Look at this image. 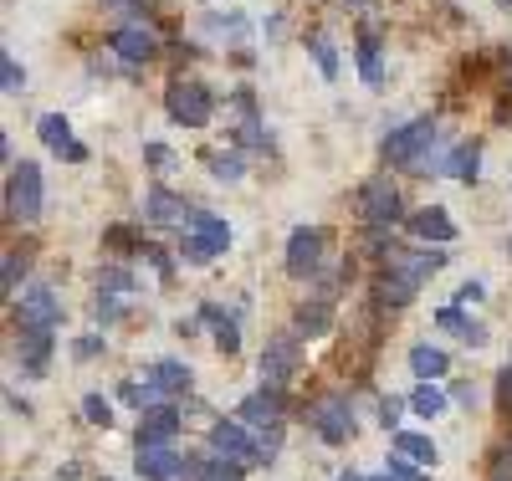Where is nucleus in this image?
I'll list each match as a JSON object with an SVG mask.
<instances>
[{
    "mask_svg": "<svg viewBox=\"0 0 512 481\" xmlns=\"http://www.w3.org/2000/svg\"><path fill=\"white\" fill-rule=\"evenodd\" d=\"M41 215V169L31 159L11 164V180H6V221L31 226Z\"/></svg>",
    "mask_w": 512,
    "mask_h": 481,
    "instance_id": "1",
    "label": "nucleus"
},
{
    "mask_svg": "<svg viewBox=\"0 0 512 481\" xmlns=\"http://www.w3.org/2000/svg\"><path fill=\"white\" fill-rule=\"evenodd\" d=\"M436 144V118H415V123H405V128H390V139H384V159L390 164H425L420 154Z\"/></svg>",
    "mask_w": 512,
    "mask_h": 481,
    "instance_id": "2",
    "label": "nucleus"
},
{
    "mask_svg": "<svg viewBox=\"0 0 512 481\" xmlns=\"http://www.w3.org/2000/svg\"><path fill=\"white\" fill-rule=\"evenodd\" d=\"M262 384L267 389H282L297 369H303V343H297V333H277V338H267V348H262Z\"/></svg>",
    "mask_w": 512,
    "mask_h": 481,
    "instance_id": "3",
    "label": "nucleus"
},
{
    "mask_svg": "<svg viewBox=\"0 0 512 481\" xmlns=\"http://www.w3.org/2000/svg\"><path fill=\"white\" fill-rule=\"evenodd\" d=\"M226 241H231V226L221 221V215H210V210H195V221H190V236H185V246H180V256L185 261H210L216 251H226Z\"/></svg>",
    "mask_w": 512,
    "mask_h": 481,
    "instance_id": "4",
    "label": "nucleus"
},
{
    "mask_svg": "<svg viewBox=\"0 0 512 481\" xmlns=\"http://www.w3.org/2000/svg\"><path fill=\"white\" fill-rule=\"evenodd\" d=\"M210 113H216V103H210V93H205L200 82H190V77H175V82H169V118H175V123L205 128Z\"/></svg>",
    "mask_w": 512,
    "mask_h": 481,
    "instance_id": "5",
    "label": "nucleus"
},
{
    "mask_svg": "<svg viewBox=\"0 0 512 481\" xmlns=\"http://www.w3.org/2000/svg\"><path fill=\"white\" fill-rule=\"evenodd\" d=\"M359 221L369 231H390L400 221V190L390 180H369L364 195H359Z\"/></svg>",
    "mask_w": 512,
    "mask_h": 481,
    "instance_id": "6",
    "label": "nucleus"
},
{
    "mask_svg": "<svg viewBox=\"0 0 512 481\" xmlns=\"http://www.w3.org/2000/svg\"><path fill=\"white\" fill-rule=\"evenodd\" d=\"M323 251H328V231L323 226H297L287 236V272L292 277H313L323 267Z\"/></svg>",
    "mask_w": 512,
    "mask_h": 481,
    "instance_id": "7",
    "label": "nucleus"
},
{
    "mask_svg": "<svg viewBox=\"0 0 512 481\" xmlns=\"http://www.w3.org/2000/svg\"><path fill=\"white\" fill-rule=\"evenodd\" d=\"M210 451L236 461V466H251V461H262V446H251V435L241 420H216L210 425Z\"/></svg>",
    "mask_w": 512,
    "mask_h": 481,
    "instance_id": "8",
    "label": "nucleus"
},
{
    "mask_svg": "<svg viewBox=\"0 0 512 481\" xmlns=\"http://www.w3.org/2000/svg\"><path fill=\"white\" fill-rule=\"evenodd\" d=\"M16 313H21V328L52 333V328H57V318H62V302L52 297V287H47V282H36V287H26V292H21Z\"/></svg>",
    "mask_w": 512,
    "mask_h": 481,
    "instance_id": "9",
    "label": "nucleus"
},
{
    "mask_svg": "<svg viewBox=\"0 0 512 481\" xmlns=\"http://www.w3.org/2000/svg\"><path fill=\"white\" fill-rule=\"evenodd\" d=\"M313 425H318V435L328 446H344L349 435H354V410H349V400H323L318 410H313Z\"/></svg>",
    "mask_w": 512,
    "mask_h": 481,
    "instance_id": "10",
    "label": "nucleus"
},
{
    "mask_svg": "<svg viewBox=\"0 0 512 481\" xmlns=\"http://www.w3.org/2000/svg\"><path fill=\"white\" fill-rule=\"evenodd\" d=\"M180 435V410L175 405H149L139 415V446H169Z\"/></svg>",
    "mask_w": 512,
    "mask_h": 481,
    "instance_id": "11",
    "label": "nucleus"
},
{
    "mask_svg": "<svg viewBox=\"0 0 512 481\" xmlns=\"http://www.w3.org/2000/svg\"><path fill=\"white\" fill-rule=\"evenodd\" d=\"M415 292H420V277H410L400 267H384L379 282H374V302H379V308H405V302H415Z\"/></svg>",
    "mask_w": 512,
    "mask_h": 481,
    "instance_id": "12",
    "label": "nucleus"
},
{
    "mask_svg": "<svg viewBox=\"0 0 512 481\" xmlns=\"http://www.w3.org/2000/svg\"><path fill=\"white\" fill-rule=\"evenodd\" d=\"M144 221H159V226H175V221H195V210L185 195H169L164 185H154L144 195Z\"/></svg>",
    "mask_w": 512,
    "mask_h": 481,
    "instance_id": "13",
    "label": "nucleus"
},
{
    "mask_svg": "<svg viewBox=\"0 0 512 481\" xmlns=\"http://www.w3.org/2000/svg\"><path fill=\"white\" fill-rule=\"evenodd\" d=\"M36 134H41V144H47L52 154H62V159H72V164L88 159V149H82V144L72 139V128H67V118H62V113H47V118L36 123Z\"/></svg>",
    "mask_w": 512,
    "mask_h": 481,
    "instance_id": "14",
    "label": "nucleus"
},
{
    "mask_svg": "<svg viewBox=\"0 0 512 481\" xmlns=\"http://www.w3.org/2000/svg\"><path fill=\"white\" fill-rule=\"evenodd\" d=\"M241 425H256V430L282 425V395L277 389H256V395H246L241 400Z\"/></svg>",
    "mask_w": 512,
    "mask_h": 481,
    "instance_id": "15",
    "label": "nucleus"
},
{
    "mask_svg": "<svg viewBox=\"0 0 512 481\" xmlns=\"http://www.w3.org/2000/svg\"><path fill=\"white\" fill-rule=\"evenodd\" d=\"M113 52L123 57V62H154L159 57V41H154V31H144V26H123V31H113Z\"/></svg>",
    "mask_w": 512,
    "mask_h": 481,
    "instance_id": "16",
    "label": "nucleus"
},
{
    "mask_svg": "<svg viewBox=\"0 0 512 481\" xmlns=\"http://www.w3.org/2000/svg\"><path fill=\"white\" fill-rule=\"evenodd\" d=\"M180 466H185V461L169 451V446H139V466H134V471H139L144 481H175Z\"/></svg>",
    "mask_w": 512,
    "mask_h": 481,
    "instance_id": "17",
    "label": "nucleus"
},
{
    "mask_svg": "<svg viewBox=\"0 0 512 481\" xmlns=\"http://www.w3.org/2000/svg\"><path fill=\"white\" fill-rule=\"evenodd\" d=\"M16 359H21V374H41L52 359V333H36V328H21L16 338Z\"/></svg>",
    "mask_w": 512,
    "mask_h": 481,
    "instance_id": "18",
    "label": "nucleus"
},
{
    "mask_svg": "<svg viewBox=\"0 0 512 481\" xmlns=\"http://www.w3.org/2000/svg\"><path fill=\"white\" fill-rule=\"evenodd\" d=\"M410 231H415L420 241H451V236H456V221H451L441 205H425V210L410 215Z\"/></svg>",
    "mask_w": 512,
    "mask_h": 481,
    "instance_id": "19",
    "label": "nucleus"
},
{
    "mask_svg": "<svg viewBox=\"0 0 512 481\" xmlns=\"http://www.w3.org/2000/svg\"><path fill=\"white\" fill-rule=\"evenodd\" d=\"M149 384L159 395H180V389H190V369L180 359H159V364H149Z\"/></svg>",
    "mask_w": 512,
    "mask_h": 481,
    "instance_id": "20",
    "label": "nucleus"
},
{
    "mask_svg": "<svg viewBox=\"0 0 512 481\" xmlns=\"http://www.w3.org/2000/svg\"><path fill=\"white\" fill-rule=\"evenodd\" d=\"M185 466H190L185 481H241L246 476V466H236L226 456H216V461H185Z\"/></svg>",
    "mask_w": 512,
    "mask_h": 481,
    "instance_id": "21",
    "label": "nucleus"
},
{
    "mask_svg": "<svg viewBox=\"0 0 512 481\" xmlns=\"http://www.w3.org/2000/svg\"><path fill=\"white\" fill-rule=\"evenodd\" d=\"M205 323H210V328H216V348H221V354H236V348H241V333H236V318H226V313L216 308V302H205Z\"/></svg>",
    "mask_w": 512,
    "mask_h": 481,
    "instance_id": "22",
    "label": "nucleus"
},
{
    "mask_svg": "<svg viewBox=\"0 0 512 481\" xmlns=\"http://www.w3.org/2000/svg\"><path fill=\"white\" fill-rule=\"evenodd\" d=\"M328 323H333V313H328V297H308L303 308H297V328H303L308 338H313V333H328Z\"/></svg>",
    "mask_w": 512,
    "mask_h": 481,
    "instance_id": "23",
    "label": "nucleus"
},
{
    "mask_svg": "<svg viewBox=\"0 0 512 481\" xmlns=\"http://www.w3.org/2000/svg\"><path fill=\"white\" fill-rule=\"evenodd\" d=\"M446 354H441V348H431V343H420V348H410V369L420 374V379H441L446 374Z\"/></svg>",
    "mask_w": 512,
    "mask_h": 481,
    "instance_id": "24",
    "label": "nucleus"
},
{
    "mask_svg": "<svg viewBox=\"0 0 512 481\" xmlns=\"http://www.w3.org/2000/svg\"><path fill=\"white\" fill-rule=\"evenodd\" d=\"M395 451L420 461V466H436V446L425 441V435H415V430H395Z\"/></svg>",
    "mask_w": 512,
    "mask_h": 481,
    "instance_id": "25",
    "label": "nucleus"
},
{
    "mask_svg": "<svg viewBox=\"0 0 512 481\" xmlns=\"http://www.w3.org/2000/svg\"><path fill=\"white\" fill-rule=\"evenodd\" d=\"M477 164H482V144L472 139V144H461V149L451 154L446 174H451V180H477Z\"/></svg>",
    "mask_w": 512,
    "mask_h": 481,
    "instance_id": "26",
    "label": "nucleus"
},
{
    "mask_svg": "<svg viewBox=\"0 0 512 481\" xmlns=\"http://www.w3.org/2000/svg\"><path fill=\"white\" fill-rule=\"evenodd\" d=\"M436 323H441L446 333H461V338H466V343H472V348H477V343L487 338V328H482V323H472V318H461L456 308H446V313H441Z\"/></svg>",
    "mask_w": 512,
    "mask_h": 481,
    "instance_id": "27",
    "label": "nucleus"
},
{
    "mask_svg": "<svg viewBox=\"0 0 512 481\" xmlns=\"http://www.w3.org/2000/svg\"><path fill=\"white\" fill-rule=\"evenodd\" d=\"M236 113H241V144H262V123H256L251 93H236Z\"/></svg>",
    "mask_w": 512,
    "mask_h": 481,
    "instance_id": "28",
    "label": "nucleus"
},
{
    "mask_svg": "<svg viewBox=\"0 0 512 481\" xmlns=\"http://www.w3.org/2000/svg\"><path fill=\"white\" fill-rule=\"evenodd\" d=\"M359 72H364L369 87H379V77H384V67H379V47H374V31H364V41H359Z\"/></svg>",
    "mask_w": 512,
    "mask_h": 481,
    "instance_id": "29",
    "label": "nucleus"
},
{
    "mask_svg": "<svg viewBox=\"0 0 512 481\" xmlns=\"http://www.w3.org/2000/svg\"><path fill=\"white\" fill-rule=\"evenodd\" d=\"M308 47H313L318 72H323V77H338V52H333V41H328L323 31H313V36H308Z\"/></svg>",
    "mask_w": 512,
    "mask_h": 481,
    "instance_id": "30",
    "label": "nucleus"
},
{
    "mask_svg": "<svg viewBox=\"0 0 512 481\" xmlns=\"http://www.w3.org/2000/svg\"><path fill=\"white\" fill-rule=\"evenodd\" d=\"M205 164H210L216 180H241V174H246V159L241 154H205Z\"/></svg>",
    "mask_w": 512,
    "mask_h": 481,
    "instance_id": "31",
    "label": "nucleus"
},
{
    "mask_svg": "<svg viewBox=\"0 0 512 481\" xmlns=\"http://www.w3.org/2000/svg\"><path fill=\"white\" fill-rule=\"evenodd\" d=\"M410 405H415V415L431 420V415H441V410H446V395H441V389H431V384H420Z\"/></svg>",
    "mask_w": 512,
    "mask_h": 481,
    "instance_id": "32",
    "label": "nucleus"
},
{
    "mask_svg": "<svg viewBox=\"0 0 512 481\" xmlns=\"http://www.w3.org/2000/svg\"><path fill=\"white\" fill-rule=\"evenodd\" d=\"M98 292H134V272H123V267H98Z\"/></svg>",
    "mask_w": 512,
    "mask_h": 481,
    "instance_id": "33",
    "label": "nucleus"
},
{
    "mask_svg": "<svg viewBox=\"0 0 512 481\" xmlns=\"http://www.w3.org/2000/svg\"><path fill=\"white\" fill-rule=\"evenodd\" d=\"M21 277H26V256H21V251H6V272H0V287H6V297H16Z\"/></svg>",
    "mask_w": 512,
    "mask_h": 481,
    "instance_id": "34",
    "label": "nucleus"
},
{
    "mask_svg": "<svg viewBox=\"0 0 512 481\" xmlns=\"http://www.w3.org/2000/svg\"><path fill=\"white\" fill-rule=\"evenodd\" d=\"M82 415H88L93 425H103V430L113 425V405H108L103 395H88V400H82Z\"/></svg>",
    "mask_w": 512,
    "mask_h": 481,
    "instance_id": "35",
    "label": "nucleus"
},
{
    "mask_svg": "<svg viewBox=\"0 0 512 481\" xmlns=\"http://www.w3.org/2000/svg\"><path fill=\"white\" fill-rule=\"evenodd\" d=\"M0 82H6V93H21V67H16V57H0Z\"/></svg>",
    "mask_w": 512,
    "mask_h": 481,
    "instance_id": "36",
    "label": "nucleus"
},
{
    "mask_svg": "<svg viewBox=\"0 0 512 481\" xmlns=\"http://www.w3.org/2000/svg\"><path fill=\"white\" fill-rule=\"evenodd\" d=\"M390 476H395V481H425V476L410 466V456H395V461H390Z\"/></svg>",
    "mask_w": 512,
    "mask_h": 481,
    "instance_id": "37",
    "label": "nucleus"
},
{
    "mask_svg": "<svg viewBox=\"0 0 512 481\" xmlns=\"http://www.w3.org/2000/svg\"><path fill=\"white\" fill-rule=\"evenodd\" d=\"M144 261H154V272H159V277H169V272H175V261H169L159 246H144Z\"/></svg>",
    "mask_w": 512,
    "mask_h": 481,
    "instance_id": "38",
    "label": "nucleus"
},
{
    "mask_svg": "<svg viewBox=\"0 0 512 481\" xmlns=\"http://www.w3.org/2000/svg\"><path fill=\"white\" fill-rule=\"evenodd\" d=\"M98 318H103V323H113V318H118V302H113L108 292L98 297Z\"/></svg>",
    "mask_w": 512,
    "mask_h": 481,
    "instance_id": "39",
    "label": "nucleus"
},
{
    "mask_svg": "<svg viewBox=\"0 0 512 481\" xmlns=\"http://www.w3.org/2000/svg\"><path fill=\"white\" fill-rule=\"evenodd\" d=\"M456 302H466V308H472V302H482V287H477V282H466V287L456 292Z\"/></svg>",
    "mask_w": 512,
    "mask_h": 481,
    "instance_id": "40",
    "label": "nucleus"
},
{
    "mask_svg": "<svg viewBox=\"0 0 512 481\" xmlns=\"http://www.w3.org/2000/svg\"><path fill=\"white\" fill-rule=\"evenodd\" d=\"M98 348H103L98 338H77V359H93V354H98Z\"/></svg>",
    "mask_w": 512,
    "mask_h": 481,
    "instance_id": "41",
    "label": "nucleus"
},
{
    "mask_svg": "<svg viewBox=\"0 0 512 481\" xmlns=\"http://www.w3.org/2000/svg\"><path fill=\"white\" fill-rule=\"evenodd\" d=\"M379 415H384V425H395V415H400V400H384V405H379Z\"/></svg>",
    "mask_w": 512,
    "mask_h": 481,
    "instance_id": "42",
    "label": "nucleus"
},
{
    "mask_svg": "<svg viewBox=\"0 0 512 481\" xmlns=\"http://www.w3.org/2000/svg\"><path fill=\"white\" fill-rule=\"evenodd\" d=\"M103 6H113V11H134V0H103Z\"/></svg>",
    "mask_w": 512,
    "mask_h": 481,
    "instance_id": "43",
    "label": "nucleus"
},
{
    "mask_svg": "<svg viewBox=\"0 0 512 481\" xmlns=\"http://www.w3.org/2000/svg\"><path fill=\"white\" fill-rule=\"evenodd\" d=\"M502 379H507V395H512V364H507V374H502Z\"/></svg>",
    "mask_w": 512,
    "mask_h": 481,
    "instance_id": "44",
    "label": "nucleus"
},
{
    "mask_svg": "<svg viewBox=\"0 0 512 481\" xmlns=\"http://www.w3.org/2000/svg\"><path fill=\"white\" fill-rule=\"evenodd\" d=\"M369 481H395V476H369Z\"/></svg>",
    "mask_w": 512,
    "mask_h": 481,
    "instance_id": "45",
    "label": "nucleus"
},
{
    "mask_svg": "<svg viewBox=\"0 0 512 481\" xmlns=\"http://www.w3.org/2000/svg\"><path fill=\"white\" fill-rule=\"evenodd\" d=\"M507 82H512V57H507Z\"/></svg>",
    "mask_w": 512,
    "mask_h": 481,
    "instance_id": "46",
    "label": "nucleus"
}]
</instances>
